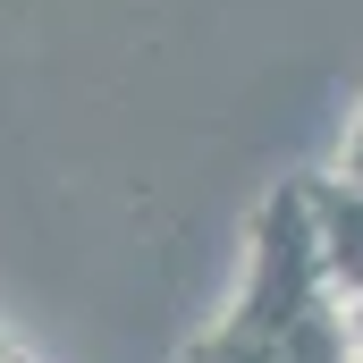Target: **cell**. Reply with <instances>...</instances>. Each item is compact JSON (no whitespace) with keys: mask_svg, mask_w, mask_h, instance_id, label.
Segmentation results:
<instances>
[{"mask_svg":"<svg viewBox=\"0 0 363 363\" xmlns=\"http://www.w3.org/2000/svg\"><path fill=\"white\" fill-rule=\"evenodd\" d=\"M304 211H313V245H321L330 279H338V296L355 304L363 296V186L347 178V169L304 178Z\"/></svg>","mask_w":363,"mask_h":363,"instance_id":"obj_2","label":"cell"},{"mask_svg":"<svg viewBox=\"0 0 363 363\" xmlns=\"http://www.w3.org/2000/svg\"><path fill=\"white\" fill-rule=\"evenodd\" d=\"M338 169L363 186V101H355V118H347V144H338Z\"/></svg>","mask_w":363,"mask_h":363,"instance_id":"obj_3","label":"cell"},{"mask_svg":"<svg viewBox=\"0 0 363 363\" xmlns=\"http://www.w3.org/2000/svg\"><path fill=\"white\" fill-rule=\"evenodd\" d=\"M169 363H355V313L313 245L304 186H279L254 203L228 304Z\"/></svg>","mask_w":363,"mask_h":363,"instance_id":"obj_1","label":"cell"},{"mask_svg":"<svg viewBox=\"0 0 363 363\" xmlns=\"http://www.w3.org/2000/svg\"><path fill=\"white\" fill-rule=\"evenodd\" d=\"M347 313H355V363H363V296H355V304H347Z\"/></svg>","mask_w":363,"mask_h":363,"instance_id":"obj_5","label":"cell"},{"mask_svg":"<svg viewBox=\"0 0 363 363\" xmlns=\"http://www.w3.org/2000/svg\"><path fill=\"white\" fill-rule=\"evenodd\" d=\"M0 363H26V347H17V338H9V330H0Z\"/></svg>","mask_w":363,"mask_h":363,"instance_id":"obj_4","label":"cell"}]
</instances>
